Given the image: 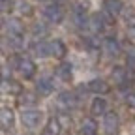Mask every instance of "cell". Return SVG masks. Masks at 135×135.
Returning a JSON list of instances; mask_svg holds the SVG:
<instances>
[{"mask_svg":"<svg viewBox=\"0 0 135 135\" xmlns=\"http://www.w3.org/2000/svg\"><path fill=\"white\" fill-rule=\"evenodd\" d=\"M13 64H15L17 70L21 71V75H23L25 79H32V77H34V73H36V66H34V62H32V60H28V58L15 56V58H13Z\"/></svg>","mask_w":135,"mask_h":135,"instance_id":"6da1fadb","label":"cell"},{"mask_svg":"<svg viewBox=\"0 0 135 135\" xmlns=\"http://www.w3.org/2000/svg\"><path fill=\"white\" fill-rule=\"evenodd\" d=\"M43 15L47 17V21H49V23H55V25L62 23V19H64V11H62V8H60L58 4H55V2H51V4L45 6Z\"/></svg>","mask_w":135,"mask_h":135,"instance_id":"7a4b0ae2","label":"cell"},{"mask_svg":"<svg viewBox=\"0 0 135 135\" xmlns=\"http://www.w3.org/2000/svg\"><path fill=\"white\" fill-rule=\"evenodd\" d=\"M21 120H23V126L34 129V128H38L40 122L43 120V113L41 111H25L21 114Z\"/></svg>","mask_w":135,"mask_h":135,"instance_id":"3957f363","label":"cell"},{"mask_svg":"<svg viewBox=\"0 0 135 135\" xmlns=\"http://www.w3.org/2000/svg\"><path fill=\"white\" fill-rule=\"evenodd\" d=\"M103 129L107 135H114L118 129V116L116 113H107L103 114Z\"/></svg>","mask_w":135,"mask_h":135,"instance_id":"277c9868","label":"cell"},{"mask_svg":"<svg viewBox=\"0 0 135 135\" xmlns=\"http://www.w3.org/2000/svg\"><path fill=\"white\" fill-rule=\"evenodd\" d=\"M105 26V21H103V13H94L92 17H88L86 21V28L92 32V34H98L101 32V28Z\"/></svg>","mask_w":135,"mask_h":135,"instance_id":"5b68a950","label":"cell"},{"mask_svg":"<svg viewBox=\"0 0 135 135\" xmlns=\"http://www.w3.org/2000/svg\"><path fill=\"white\" fill-rule=\"evenodd\" d=\"M30 51H32V55L34 56H40V58H43V56H49L51 55V43H45V41H34L32 45H30Z\"/></svg>","mask_w":135,"mask_h":135,"instance_id":"8992f818","label":"cell"},{"mask_svg":"<svg viewBox=\"0 0 135 135\" xmlns=\"http://www.w3.org/2000/svg\"><path fill=\"white\" fill-rule=\"evenodd\" d=\"M36 90H38L40 96H49L51 92H53V79L47 77V75L40 77L38 83H36Z\"/></svg>","mask_w":135,"mask_h":135,"instance_id":"52a82bcc","label":"cell"},{"mask_svg":"<svg viewBox=\"0 0 135 135\" xmlns=\"http://www.w3.org/2000/svg\"><path fill=\"white\" fill-rule=\"evenodd\" d=\"M86 90L94 92V94H107L111 88H109V84L103 81V79H92L88 84H86Z\"/></svg>","mask_w":135,"mask_h":135,"instance_id":"ba28073f","label":"cell"},{"mask_svg":"<svg viewBox=\"0 0 135 135\" xmlns=\"http://www.w3.org/2000/svg\"><path fill=\"white\" fill-rule=\"evenodd\" d=\"M58 105L62 107V109H73L75 105H77V98H75V94L73 92H62L60 96H58Z\"/></svg>","mask_w":135,"mask_h":135,"instance_id":"9c48e42d","label":"cell"},{"mask_svg":"<svg viewBox=\"0 0 135 135\" xmlns=\"http://www.w3.org/2000/svg\"><path fill=\"white\" fill-rule=\"evenodd\" d=\"M103 8H105L107 13H111L113 17H116L118 13L124 9V4H122V0H105V2H103Z\"/></svg>","mask_w":135,"mask_h":135,"instance_id":"30bf717a","label":"cell"},{"mask_svg":"<svg viewBox=\"0 0 135 135\" xmlns=\"http://www.w3.org/2000/svg\"><path fill=\"white\" fill-rule=\"evenodd\" d=\"M103 51L109 56H118V55H120V45H118V41L114 38H107L103 41Z\"/></svg>","mask_w":135,"mask_h":135,"instance_id":"8fae6325","label":"cell"},{"mask_svg":"<svg viewBox=\"0 0 135 135\" xmlns=\"http://www.w3.org/2000/svg\"><path fill=\"white\" fill-rule=\"evenodd\" d=\"M90 111H92V114H94V116H99V114H107V101H105L103 98H94Z\"/></svg>","mask_w":135,"mask_h":135,"instance_id":"7c38bea8","label":"cell"},{"mask_svg":"<svg viewBox=\"0 0 135 135\" xmlns=\"http://www.w3.org/2000/svg\"><path fill=\"white\" fill-rule=\"evenodd\" d=\"M2 90L8 92V94H23L21 83H17V81H8V79H4V83H2Z\"/></svg>","mask_w":135,"mask_h":135,"instance_id":"4fadbf2b","label":"cell"},{"mask_svg":"<svg viewBox=\"0 0 135 135\" xmlns=\"http://www.w3.org/2000/svg\"><path fill=\"white\" fill-rule=\"evenodd\" d=\"M51 55H53L55 58H64L66 56V45H64V41H60V40L51 41Z\"/></svg>","mask_w":135,"mask_h":135,"instance_id":"5bb4252c","label":"cell"},{"mask_svg":"<svg viewBox=\"0 0 135 135\" xmlns=\"http://www.w3.org/2000/svg\"><path fill=\"white\" fill-rule=\"evenodd\" d=\"M4 25H6L8 34H23V32H25V26H23V23H21L19 19H9V21H6Z\"/></svg>","mask_w":135,"mask_h":135,"instance_id":"9a60e30c","label":"cell"},{"mask_svg":"<svg viewBox=\"0 0 135 135\" xmlns=\"http://www.w3.org/2000/svg\"><path fill=\"white\" fill-rule=\"evenodd\" d=\"M96 131H98V124L92 118H84L81 126V135H96Z\"/></svg>","mask_w":135,"mask_h":135,"instance_id":"2e32d148","label":"cell"},{"mask_svg":"<svg viewBox=\"0 0 135 135\" xmlns=\"http://www.w3.org/2000/svg\"><path fill=\"white\" fill-rule=\"evenodd\" d=\"M60 131H62L60 122L56 118H51L47 122V126H45V129H43V135H60Z\"/></svg>","mask_w":135,"mask_h":135,"instance_id":"e0dca14e","label":"cell"},{"mask_svg":"<svg viewBox=\"0 0 135 135\" xmlns=\"http://www.w3.org/2000/svg\"><path fill=\"white\" fill-rule=\"evenodd\" d=\"M0 122H2V128L4 129H9L13 126V113L4 107L2 111H0Z\"/></svg>","mask_w":135,"mask_h":135,"instance_id":"ac0fdd59","label":"cell"},{"mask_svg":"<svg viewBox=\"0 0 135 135\" xmlns=\"http://www.w3.org/2000/svg\"><path fill=\"white\" fill-rule=\"evenodd\" d=\"M56 73H58V77H60L62 81H70V79H71V64H70V62H62V64L58 66Z\"/></svg>","mask_w":135,"mask_h":135,"instance_id":"d6986e66","label":"cell"},{"mask_svg":"<svg viewBox=\"0 0 135 135\" xmlns=\"http://www.w3.org/2000/svg\"><path fill=\"white\" fill-rule=\"evenodd\" d=\"M9 47H13L15 51H19L25 43H23V34H9Z\"/></svg>","mask_w":135,"mask_h":135,"instance_id":"ffe728a7","label":"cell"},{"mask_svg":"<svg viewBox=\"0 0 135 135\" xmlns=\"http://www.w3.org/2000/svg\"><path fill=\"white\" fill-rule=\"evenodd\" d=\"M113 79H114V83H118V84H124L126 79H128L126 70H124V68H114V70H113Z\"/></svg>","mask_w":135,"mask_h":135,"instance_id":"44dd1931","label":"cell"},{"mask_svg":"<svg viewBox=\"0 0 135 135\" xmlns=\"http://www.w3.org/2000/svg\"><path fill=\"white\" fill-rule=\"evenodd\" d=\"M19 103H21V105H25V107L34 105V103H36V96L30 94V92H23V94H21V98H19Z\"/></svg>","mask_w":135,"mask_h":135,"instance_id":"7402d4cb","label":"cell"},{"mask_svg":"<svg viewBox=\"0 0 135 135\" xmlns=\"http://www.w3.org/2000/svg\"><path fill=\"white\" fill-rule=\"evenodd\" d=\"M32 32H34V36H36V38H43V36H47L49 30H47V26L43 23H36L32 26Z\"/></svg>","mask_w":135,"mask_h":135,"instance_id":"603a6c76","label":"cell"},{"mask_svg":"<svg viewBox=\"0 0 135 135\" xmlns=\"http://www.w3.org/2000/svg\"><path fill=\"white\" fill-rule=\"evenodd\" d=\"M128 68L135 70V49H129V53H128Z\"/></svg>","mask_w":135,"mask_h":135,"instance_id":"cb8c5ba5","label":"cell"},{"mask_svg":"<svg viewBox=\"0 0 135 135\" xmlns=\"http://www.w3.org/2000/svg\"><path fill=\"white\" fill-rule=\"evenodd\" d=\"M19 11H21L23 15H32V8H30V4H26V2H21V4H19Z\"/></svg>","mask_w":135,"mask_h":135,"instance_id":"d4e9b609","label":"cell"},{"mask_svg":"<svg viewBox=\"0 0 135 135\" xmlns=\"http://www.w3.org/2000/svg\"><path fill=\"white\" fill-rule=\"evenodd\" d=\"M0 8H2V11H4V13H9V11H11V8H13V2H11V0H2Z\"/></svg>","mask_w":135,"mask_h":135,"instance_id":"484cf974","label":"cell"},{"mask_svg":"<svg viewBox=\"0 0 135 135\" xmlns=\"http://www.w3.org/2000/svg\"><path fill=\"white\" fill-rule=\"evenodd\" d=\"M126 103H128L129 107H133V109H135V92H129V94H128V98H126Z\"/></svg>","mask_w":135,"mask_h":135,"instance_id":"4316f807","label":"cell"},{"mask_svg":"<svg viewBox=\"0 0 135 135\" xmlns=\"http://www.w3.org/2000/svg\"><path fill=\"white\" fill-rule=\"evenodd\" d=\"M128 40H129V41H133V43H135V25H133V26H129V28H128Z\"/></svg>","mask_w":135,"mask_h":135,"instance_id":"83f0119b","label":"cell"}]
</instances>
